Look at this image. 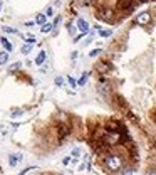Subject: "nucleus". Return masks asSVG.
I'll return each mask as SVG.
<instances>
[{"mask_svg":"<svg viewBox=\"0 0 156 175\" xmlns=\"http://www.w3.org/2000/svg\"><path fill=\"white\" fill-rule=\"evenodd\" d=\"M20 115H24V111H22V109H14L10 116H12V118H17V116H20Z\"/></svg>","mask_w":156,"mask_h":175,"instance_id":"20","label":"nucleus"},{"mask_svg":"<svg viewBox=\"0 0 156 175\" xmlns=\"http://www.w3.org/2000/svg\"><path fill=\"white\" fill-rule=\"evenodd\" d=\"M87 77H89V73H82V76H81V79L77 81V86H84L87 81Z\"/></svg>","mask_w":156,"mask_h":175,"instance_id":"17","label":"nucleus"},{"mask_svg":"<svg viewBox=\"0 0 156 175\" xmlns=\"http://www.w3.org/2000/svg\"><path fill=\"white\" fill-rule=\"evenodd\" d=\"M146 175H156V168H151V170H148V173Z\"/></svg>","mask_w":156,"mask_h":175,"instance_id":"27","label":"nucleus"},{"mask_svg":"<svg viewBox=\"0 0 156 175\" xmlns=\"http://www.w3.org/2000/svg\"><path fill=\"white\" fill-rule=\"evenodd\" d=\"M61 20H62L61 17H55V20H54V27H55V26H59V22H61Z\"/></svg>","mask_w":156,"mask_h":175,"instance_id":"28","label":"nucleus"},{"mask_svg":"<svg viewBox=\"0 0 156 175\" xmlns=\"http://www.w3.org/2000/svg\"><path fill=\"white\" fill-rule=\"evenodd\" d=\"M131 173H133V170H126V172H124V175H131Z\"/></svg>","mask_w":156,"mask_h":175,"instance_id":"31","label":"nucleus"},{"mask_svg":"<svg viewBox=\"0 0 156 175\" xmlns=\"http://www.w3.org/2000/svg\"><path fill=\"white\" fill-rule=\"evenodd\" d=\"M111 34H113V32H111L109 29H99V36H101L102 39H108V37H111Z\"/></svg>","mask_w":156,"mask_h":175,"instance_id":"16","label":"nucleus"},{"mask_svg":"<svg viewBox=\"0 0 156 175\" xmlns=\"http://www.w3.org/2000/svg\"><path fill=\"white\" fill-rule=\"evenodd\" d=\"M52 29H54V24H49V22H45L44 26H40V30H42V34H47V32H51Z\"/></svg>","mask_w":156,"mask_h":175,"instance_id":"12","label":"nucleus"},{"mask_svg":"<svg viewBox=\"0 0 156 175\" xmlns=\"http://www.w3.org/2000/svg\"><path fill=\"white\" fill-rule=\"evenodd\" d=\"M7 62H8V52L2 51V52H0V66H5Z\"/></svg>","mask_w":156,"mask_h":175,"instance_id":"10","label":"nucleus"},{"mask_svg":"<svg viewBox=\"0 0 156 175\" xmlns=\"http://www.w3.org/2000/svg\"><path fill=\"white\" fill-rule=\"evenodd\" d=\"M0 9H2V2H0Z\"/></svg>","mask_w":156,"mask_h":175,"instance_id":"33","label":"nucleus"},{"mask_svg":"<svg viewBox=\"0 0 156 175\" xmlns=\"http://www.w3.org/2000/svg\"><path fill=\"white\" fill-rule=\"evenodd\" d=\"M104 165H106V168H109L111 172H118V170H121V167H123V160H121L119 155L109 153V155H106V158H104Z\"/></svg>","mask_w":156,"mask_h":175,"instance_id":"1","label":"nucleus"},{"mask_svg":"<svg viewBox=\"0 0 156 175\" xmlns=\"http://www.w3.org/2000/svg\"><path fill=\"white\" fill-rule=\"evenodd\" d=\"M34 168H35V167H27V168H25V170H22V172H20V175H25V173H27V172H30V170H34Z\"/></svg>","mask_w":156,"mask_h":175,"instance_id":"26","label":"nucleus"},{"mask_svg":"<svg viewBox=\"0 0 156 175\" xmlns=\"http://www.w3.org/2000/svg\"><path fill=\"white\" fill-rule=\"evenodd\" d=\"M20 36H22V39L25 40V42H30V44L35 42V36H32V34H20Z\"/></svg>","mask_w":156,"mask_h":175,"instance_id":"13","label":"nucleus"},{"mask_svg":"<svg viewBox=\"0 0 156 175\" xmlns=\"http://www.w3.org/2000/svg\"><path fill=\"white\" fill-rule=\"evenodd\" d=\"M101 52H102V49H94V51L89 52V56H91V57H96V56H99Z\"/></svg>","mask_w":156,"mask_h":175,"instance_id":"21","label":"nucleus"},{"mask_svg":"<svg viewBox=\"0 0 156 175\" xmlns=\"http://www.w3.org/2000/svg\"><path fill=\"white\" fill-rule=\"evenodd\" d=\"M131 7V0H119L118 2V9H128Z\"/></svg>","mask_w":156,"mask_h":175,"instance_id":"15","label":"nucleus"},{"mask_svg":"<svg viewBox=\"0 0 156 175\" xmlns=\"http://www.w3.org/2000/svg\"><path fill=\"white\" fill-rule=\"evenodd\" d=\"M4 32H7V34H18L17 29H14V27H8V26H4Z\"/></svg>","mask_w":156,"mask_h":175,"instance_id":"19","label":"nucleus"},{"mask_svg":"<svg viewBox=\"0 0 156 175\" xmlns=\"http://www.w3.org/2000/svg\"><path fill=\"white\" fill-rule=\"evenodd\" d=\"M96 69H98L101 74H106V73H109V71L113 69V66L109 64V62H99V64L96 66Z\"/></svg>","mask_w":156,"mask_h":175,"instance_id":"3","label":"nucleus"},{"mask_svg":"<svg viewBox=\"0 0 156 175\" xmlns=\"http://www.w3.org/2000/svg\"><path fill=\"white\" fill-rule=\"evenodd\" d=\"M0 44L4 46V49H5L7 52H12V51H14V46H12V42L7 39V37H0Z\"/></svg>","mask_w":156,"mask_h":175,"instance_id":"6","label":"nucleus"},{"mask_svg":"<svg viewBox=\"0 0 156 175\" xmlns=\"http://www.w3.org/2000/svg\"><path fill=\"white\" fill-rule=\"evenodd\" d=\"M154 146H156V136H154Z\"/></svg>","mask_w":156,"mask_h":175,"instance_id":"32","label":"nucleus"},{"mask_svg":"<svg viewBox=\"0 0 156 175\" xmlns=\"http://www.w3.org/2000/svg\"><path fill=\"white\" fill-rule=\"evenodd\" d=\"M77 57V51H74L72 54H71V59H76Z\"/></svg>","mask_w":156,"mask_h":175,"instance_id":"30","label":"nucleus"},{"mask_svg":"<svg viewBox=\"0 0 156 175\" xmlns=\"http://www.w3.org/2000/svg\"><path fill=\"white\" fill-rule=\"evenodd\" d=\"M20 160H22L20 153H12L10 157H8V165H10V167H15V165H17Z\"/></svg>","mask_w":156,"mask_h":175,"instance_id":"5","label":"nucleus"},{"mask_svg":"<svg viewBox=\"0 0 156 175\" xmlns=\"http://www.w3.org/2000/svg\"><path fill=\"white\" fill-rule=\"evenodd\" d=\"M84 36H86V32H81L79 36H76V37H74V40H76V42H77V40H81V39H82Z\"/></svg>","mask_w":156,"mask_h":175,"instance_id":"25","label":"nucleus"},{"mask_svg":"<svg viewBox=\"0 0 156 175\" xmlns=\"http://www.w3.org/2000/svg\"><path fill=\"white\" fill-rule=\"evenodd\" d=\"M52 14H54V10H52V7H47V9H45V15H47V17H51Z\"/></svg>","mask_w":156,"mask_h":175,"instance_id":"24","label":"nucleus"},{"mask_svg":"<svg viewBox=\"0 0 156 175\" xmlns=\"http://www.w3.org/2000/svg\"><path fill=\"white\" fill-rule=\"evenodd\" d=\"M149 20H151V14L149 12H143V14H139L136 17V24L138 26H146V24H149Z\"/></svg>","mask_w":156,"mask_h":175,"instance_id":"2","label":"nucleus"},{"mask_svg":"<svg viewBox=\"0 0 156 175\" xmlns=\"http://www.w3.org/2000/svg\"><path fill=\"white\" fill-rule=\"evenodd\" d=\"M76 26L79 27L81 32H86V34L89 32V24H87V22L84 20V19H77V20H76Z\"/></svg>","mask_w":156,"mask_h":175,"instance_id":"4","label":"nucleus"},{"mask_svg":"<svg viewBox=\"0 0 156 175\" xmlns=\"http://www.w3.org/2000/svg\"><path fill=\"white\" fill-rule=\"evenodd\" d=\"M22 67V62L20 61H17V62H14V64H10L8 66V74H15L18 69Z\"/></svg>","mask_w":156,"mask_h":175,"instance_id":"8","label":"nucleus"},{"mask_svg":"<svg viewBox=\"0 0 156 175\" xmlns=\"http://www.w3.org/2000/svg\"><path fill=\"white\" fill-rule=\"evenodd\" d=\"M34 24H35V20H32V22H25V26H27V27H32Z\"/></svg>","mask_w":156,"mask_h":175,"instance_id":"29","label":"nucleus"},{"mask_svg":"<svg viewBox=\"0 0 156 175\" xmlns=\"http://www.w3.org/2000/svg\"><path fill=\"white\" fill-rule=\"evenodd\" d=\"M30 51H32V44H30V42H25L24 46H22V49H20L22 54H29Z\"/></svg>","mask_w":156,"mask_h":175,"instance_id":"14","label":"nucleus"},{"mask_svg":"<svg viewBox=\"0 0 156 175\" xmlns=\"http://www.w3.org/2000/svg\"><path fill=\"white\" fill-rule=\"evenodd\" d=\"M54 84H55L57 88H62V86H64V77H62V76H57V77L54 79Z\"/></svg>","mask_w":156,"mask_h":175,"instance_id":"18","label":"nucleus"},{"mask_svg":"<svg viewBox=\"0 0 156 175\" xmlns=\"http://www.w3.org/2000/svg\"><path fill=\"white\" fill-rule=\"evenodd\" d=\"M45 57H47L45 51H40L39 54H37V57H35V66H42L44 62H45Z\"/></svg>","mask_w":156,"mask_h":175,"instance_id":"7","label":"nucleus"},{"mask_svg":"<svg viewBox=\"0 0 156 175\" xmlns=\"http://www.w3.org/2000/svg\"><path fill=\"white\" fill-rule=\"evenodd\" d=\"M74 158H77V157H81V148H74L72 150V153H71Z\"/></svg>","mask_w":156,"mask_h":175,"instance_id":"23","label":"nucleus"},{"mask_svg":"<svg viewBox=\"0 0 156 175\" xmlns=\"http://www.w3.org/2000/svg\"><path fill=\"white\" fill-rule=\"evenodd\" d=\"M45 22H47V15H45V14H37V15H35V24L44 26Z\"/></svg>","mask_w":156,"mask_h":175,"instance_id":"9","label":"nucleus"},{"mask_svg":"<svg viewBox=\"0 0 156 175\" xmlns=\"http://www.w3.org/2000/svg\"><path fill=\"white\" fill-rule=\"evenodd\" d=\"M67 81H69V84H71V88H76V86H77V81H76V79H74V77H72V76H69V77H67Z\"/></svg>","mask_w":156,"mask_h":175,"instance_id":"22","label":"nucleus"},{"mask_svg":"<svg viewBox=\"0 0 156 175\" xmlns=\"http://www.w3.org/2000/svg\"><path fill=\"white\" fill-rule=\"evenodd\" d=\"M67 135H69V128L65 126V125H61V126H59V136L64 138V136H67Z\"/></svg>","mask_w":156,"mask_h":175,"instance_id":"11","label":"nucleus"}]
</instances>
